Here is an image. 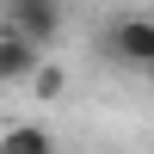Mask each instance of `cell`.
I'll use <instances>...</instances> for the list:
<instances>
[{
  "label": "cell",
  "mask_w": 154,
  "mask_h": 154,
  "mask_svg": "<svg viewBox=\"0 0 154 154\" xmlns=\"http://www.w3.org/2000/svg\"><path fill=\"white\" fill-rule=\"evenodd\" d=\"M37 68H43V49H37L31 37H19V31H6V25H0V86H25V80H37Z\"/></svg>",
  "instance_id": "obj_3"
},
{
  "label": "cell",
  "mask_w": 154,
  "mask_h": 154,
  "mask_svg": "<svg viewBox=\"0 0 154 154\" xmlns=\"http://www.w3.org/2000/svg\"><path fill=\"white\" fill-rule=\"evenodd\" d=\"M62 86H68V74H62L56 62H43V68H37V80H31V93L49 105V99H62Z\"/></svg>",
  "instance_id": "obj_5"
},
{
  "label": "cell",
  "mask_w": 154,
  "mask_h": 154,
  "mask_svg": "<svg viewBox=\"0 0 154 154\" xmlns=\"http://www.w3.org/2000/svg\"><path fill=\"white\" fill-rule=\"evenodd\" d=\"M99 56L117 62V68L148 74L154 68V19H148V12H117V19L99 31Z\"/></svg>",
  "instance_id": "obj_1"
},
{
  "label": "cell",
  "mask_w": 154,
  "mask_h": 154,
  "mask_svg": "<svg viewBox=\"0 0 154 154\" xmlns=\"http://www.w3.org/2000/svg\"><path fill=\"white\" fill-rule=\"evenodd\" d=\"M0 154H56V136L43 123H6L0 130Z\"/></svg>",
  "instance_id": "obj_4"
},
{
  "label": "cell",
  "mask_w": 154,
  "mask_h": 154,
  "mask_svg": "<svg viewBox=\"0 0 154 154\" xmlns=\"http://www.w3.org/2000/svg\"><path fill=\"white\" fill-rule=\"evenodd\" d=\"M142 80H148V86H154V68H148V74H142Z\"/></svg>",
  "instance_id": "obj_6"
},
{
  "label": "cell",
  "mask_w": 154,
  "mask_h": 154,
  "mask_svg": "<svg viewBox=\"0 0 154 154\" xmlns=\"http://www.w3.org/2000/svg\"><path fill=\"white\" fill-rule=\"evenodd\" d=\"M62 0H0V25L6 31H19V37H31L37 49H49L62 37Z\"/></svg>",
  "instance_id": "obj_2"
}]
</instances>
